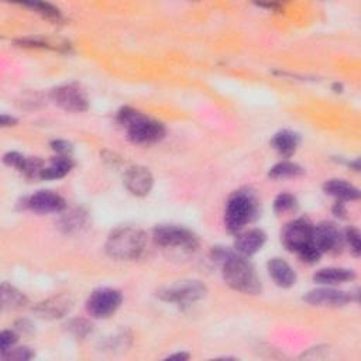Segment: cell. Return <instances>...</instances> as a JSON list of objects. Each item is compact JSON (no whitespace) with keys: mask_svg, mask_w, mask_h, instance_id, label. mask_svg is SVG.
I'll list each match as a JSON object with an SVG mask.
<instances>
[{"mask_svg":"<svg viewBox=\"0 0 361 361\" xmlns=\"http://www.w3.org/2000/svg\"><path fill=\"white\" fill-rule=\"evenodd\" d=\"M72 166H74V162H72L71 157L58 155L53 158L50 165L44 166L40 179H45V181L47 179H60L71 171Z\"/></svg>","mask_w":361,"mask_h":361,"instance_id":"44dd1931","label":"cell"},{"mask_svg":"<svg viewBox=\"0 0 361 361\" xmlns=\"http://www.w3.org/2000/svg\"><path fill=\"white\" fill-rule=\"evenodd\" d=\"M323 190L325 194L336 198L340 202H345V201H357L360 198V190L343 181V179H330L327 181L325 185H323Z\"/></svg>","mask_w":361,"mask_h":361,"instance_id":"e0dca14e","label":"cell"},{"mask_svg":"<svg viewBox=\"0 0 361 361\" xmlns=\"http://www.w3.org/2000/svg\"><path fill=\"white\" fill-rule=\"evenodd\" d=\"M345 238H346V242H347V243H349V246H350V250H351V253H353L356 257H358V256H360V253H361V240H360V232H358L356 227H350V229H347Z\"/></svg>","mask_w":361,"mask_h":361,"instance_id":"83f0119b","label":"cell"},{"mask_svg":"<svg viewBox=\"0 0 361 361\" xmlns=\"http://www.w3.org/2000/svg\"><path fill=\"white\" fill-rule=\"evenodd\" d=\"M18 338L17 334L12 330H3L2 334H0V353L5 354L8 353L10 349H13V346L17 343Z\"/></svg>","mask_w":361,"mask_h":361,"instance_id":"f546056e","label":"cell"},{"mask_svg":"<svg viewBox=\"0 0 361 361\" xmlns=\"http://www.w3.org/2000/svg\"><path fill=\"white\" fill-rule=\"evenodd\" d=\"M85 223H86V213L79 210V209L71 210L69 213H66L64 218L61 219V227L66 233L79 230Z\"/></svg>","mask_w":361,"mask_h":361,"instance_id":"603a6c76","label":"cell"},{"mask_svg":"<svg viewBox=\"0 0 361 361\" xmlns=\"http://www.w3.org/2000/svg\"><path fill=\"white\" fill-rule=\"evenodd\" d=\"M269 274L273 281L281 288H291L297 282V274L294 269L282 258H273L267 264Z\"/></svg>","mask_w":361,"mask_h":361,"instance_id":"2e32d148","label":"cell"},{"mask_svg":"<svg viewBox=\"0 0 361 361\" xmlns=\"http://www.w3.org/2000/svg\"><path fill=\"white\" fill-rule=\"evenodd\" d=\"M0 123H2L3 127H10V126H16L17 125V119L8 116V114H2L0 117Z\"/></svg>","mask_w":361,"mask_h":361,"instance_id":"e575fe53","label":"cell"},{"mask_svg":"<svg viewBox=\"0 0 361 361\" xmlns=\"http://www.w3.org/2000/svg\"><path fill=\"white\" fill-rule=\"evenodd\" d=\"M16 329L20 332V333H32L33 332V325L29 322V321H18L16 323Z\"/></svg>","mask_w":361,"mask_h":361,"instance_id":"d6a6232c","label":"cell"},{"mask_svg":"<svg viewBox=\"0 0 361 361\" xmlns=\"http://www.w3.org/2000/svg\"><path fill=\"white\" fill-rule=\"evenodd\" d=\"M72 306H74V299H72L69 295H58L37 303L33 310L41 319L55 321L69 314Z\"/></svg>","mask_w":361,"mask_h":361,"instance_id":"8fae6325","label":"cell"},{"mask_svg":"<svg viewBox=\"0 0 361 361\" xmlns=\"http://www.w3.org/2000/svg\"><path fill=\"white\" fill-rule=\"evenodd\" d=\"M26 206L36 213L47 214V213H60L65 209L66 205L64 198L55 194V192L38 190L37 194H34L27 199Z\"/></svg>","mask_w":361,"mask_h":361,"instance_id":"5bb4252c","label":"cell"},{"mask_svg":"<svg viewBox=\"0 0 361 361\" xmlns=\"http://www.w3.org/2000/svg\"><path fill=\"white\" fill-rule=\"evenodd\" d=\"M298 256H299V258L302 260V261H305V262H309V264H314V262H318L319 261V258H321V256H322V253L314 246V243H310V245H308V246H305L303 249H301L298 253H297Z\"/></svg>","mask_w":361,"mask_h":361,"instance_id":"f1b7e54d","label":"cell"},{"mask_svg":"<svg viewBox=\"0 0 361 361\" xmlns=\"http://www.w3.org/2000/svg\"><path fill=\"white\" fill-rule=\"evenodd\" d=\"M51 101L61 109L72 113H81L88 109L86 93L75 84L54 88L51 90Z\"/></svg>","mask_w":361,"mask_h":361,"instance_id":"ba28073f","label":"cell"},{"mask_svg":"<svg viewBox=\"0 0 361 361\" xmlns=\"http://www.w3.org/2000/svg\"><path fill=\"white\" fill-rule=\"evenodd\" d=\"M51 149L61 157H71L72 154V144L65 140H54L51 142Z\"/></svg>","mask_w":361,"mask_h":361,"instance_id":"4dcf8cb0","label":"cell"},{"mask_svg":"<svg viewBox=\"0 0 361 361\" xmlns=\"http://www.w3.org/2000/svg\"><path fill=\"white\" fill-rule=\"evenodd\" d=\"M257 199L249 190H238L229 199L226 212H225V223L229 232L237 233L246 225L253 222L257 216Z\"/></svg>","mask_w":361,"mask_h":361,"instance_id":"277c9868","label":"cell"},{"mask_svg":"<svg viewBox=\"0 0 361 361\" xmlns=\"http://www.w3.org/2000/svg\"><path fill=\"white\" fill-rule=\"evenodd\" d=\"M24 6H29L32 9H34L37 13L42 14L47 18H53V20H60L61 18V13L57 8H54L53 5H48V3H24Z\"/></svg>","mask_w":361,"mask_h":361,"instance_id":"d4e9b609","label":"cell"},{"mask_svg":"<svg viewBox=\"0 0 361 361\" xmlns=\"http://www.w3.org/2000/svg\"><path fill=\"white\" fill-rule=\"evenodd\" d=\"M345 238L340 230L333 223H321L314 227V236H312V243L323 254V253H336L343 247Z\"/></svg>","mask_w":361,"mask_h":361,"instance_id":"30bf717a","label":"cell"},{"mask_svg":"<svg viewBox=\"0 0 361 361\" xmlns=\"http://www.w3.org/2000/svg\"><path fill=\"white\" fill-rule=\"evenodd\" d=\"M208 294V288L198 279H184L160 288L157 297L164 302L171 303H194L203 299Z\"/></svg>","mask_w":361,"mask_h":361,"instance_id":"5b68a950","label":"cell"},{"mask_svg":"<svg viewBox=\"0 0 361 361\" xmlns=\"http://www.w3.org/2000/svg\"><path fill=\"white\" fill-rule=\"evenodd\" d=\"M333 213H334L336 216H338V218H346L347 210H346L345 203L340 202V201H339L338 203H336V205L333 206Z\"/></svg>","mask_w":361,"mask_h":361,"instance_id":"836d02e7","label":"cell"},{"mask_svg":"<svg viewBox=\"0 0 361 361\" xmlns=\"http://www.w3.org/2000/svg\"><path fill=\"white\" fill-rule=\"evenodd\" d=\"M333 89H334V92H342L343 90V85L342 84H334Z\"/></svg>","mask_w":361,"mask_h":361,"instance_id":"8d00e7d4","label":"cell"},{"mask_svg":"<svg viewBox=\"0 0 361 361\" xmlns=\"http://www.w3.org/2000/svg\"><path fill=\"white\" fill-rule=\"evenodd\" d=\"M188 358H189L188 353H175L168 356V360H188Z\"/></svg>","mask_w":361,"mask_h":361,"instance_id":"d590c367","label":"cell"},{"mask_svg":"<svg viewBox=\"0 0 361 361\" xmlns=\"http://www.w3.org/2000/svg\"><path fill=\"white\" fill-rule=\"evenodd\" d=\"M314 225L308 219H297L288 223L282 232V243L290 250L298 253L301 249L312 243L314 236Z\"/></svg>","mask_w":361,"mask_h":361,"instance_id":"9c48e42d","label":"cell"},{"mask_svg":"<svg viewBox=\"0 0 361 361\" xmlns=\"http://www.w3.org/2000/svg\"><path fill=\"white\" fill-rule=\"evenodd\" d=\"M266 240H267V236L262 230L251 229L249 232H245L237 236L234 247L240 256L250 257L262 249Z\"/></svg>","mask_w":361,"mask_h":361,"instance_id":"9a60e30c","label":"cell"},{"mask_svg":"<svg viewBox=\"0 0 361 361\" xmlns=\"http://www.w3.org/2000/svg\"><path fill=\"white\" fill-rule=\"evenodd\" d=\"M24 158H26V157L21 155V154H18V153H16V151H13V153H8V154H5L3 161H5L6 165L13 166V168H16V170L20 171V168H21V165H23V162H24Z\"/></svg>","mask_w":361,"mask_h":361,"instance_id":"1f68e13d","label":"cell"},{"mask_svg":"<svg viewBox=\"0 0 361 361\" xmlns=\"http://www.w3.org/2000/svg\"><path fill=\"white\" fill-rule=\"evenodd\" d=\"M117 120L127 129V137L134 144H154L164 138L165 127L154 119L146 117L140 112L125 108L119 112Z\"/></svg>","mask_w":361,"mask_h":361,"instance_id":"3957f363","label":"cell"},{"mask_svg":"<svg viewBox=\"0 0 361 361\" xmlns=\"http://www.w3.org/2000/svg\"><path fill=\"white\" fill-rule=\"evenodd\" d=\"M125 185L136 197H146L150 194L154 185L153 174L149 168L136 165L129 168L125 174Z\"/></svg>","mask_w":361,"mask_h":361,"instance_id":"7c38bea8","label":"cell"},{"mask_svg":"<svg viewBox=\"0 0 361 361\" xmlns=\"http://www.w3.org/2000/svg\"><path fill=\"white\" fill-rule=\"evenodd\" d=\"M34 357V353L29 347H17L10 349L8 353L2 354L3 360H12V361H27Z\"/></svg>","mask_w":361,"mask_h":361,"instance_id":"484cf974","label":"cell"},{"mask_svg":"<svg viewBox=\"0 0 361 361\" xmlns=\"http://www.w3.org/2000/svg\"><path fill=\"white\" fill-rule=\"evenodd\" d=\"M0 295H2V306L3 309H8V310H17L29 303L27 297L8 282L2 284V288H0Z\"/></svg>","mask_w":361,"mask_h":361,"instance_id":"ffe728a7","label":"cell"},{"mask_svg":"<svg viewBox=\"0 0 361 361\" xmlns=\"http://www.w3.org/2000/svg\"><path fill=\"white\" fill-rule=\"evenodd\" d=\"M222 266L223 279L232 290L247 295L261 292V281L254 266L246 257L232 253Z\"/></svg>","mask_w":361,"mask_h":361,"instance_id":"7a4b0ae2","label":"cell"},{"mask_svg":"<svg viewBox=\"0 0 361 361\" xmlns=\"http://www.w3.org/2000/svg\"><path fill=\"white\" fill-rule=\"evenodd\" d=\"M298 208V201L291 194H281L274 201V212L277 214H286L295 212Z\"/></svg>","mask_w":361,"mask_h":361,"instance_id":"cb8c5ba5","label":"cell"},{"mask_svg":"<svg viewBox=\"0 0 361 361\" xmlns=\"http://www.w3.org/2000/svg\"><path fill=\"white\" fill-rule=\"evenodd\" d=\"M147 236L141 229L123 226L114 229L105 245L106 254L119 261L136 260L146 249Z\"/></svg>","mask_w":361,"mask_h":361,"instance_id":"6da1fadb","label":"cell"},{"mask_svg":"<svg viewBox=\"0 0 361 361\" xmlns=\"http://www.w3.org/2000/svg\"><path fill=\"white\" fill-rule=\"evenodd\" d=\"M299 142H301L299 134L291 130L278 132L271 140L273 147L278 151V154H281L285 158H290L291 155L295 154V151L299 147Z\"/></svg>","mask_w":361,"mask_h":361,"instance_id":"ac0fdd59","label":"cell"},{"mask_svg":"<svg viewBox=\"0 0 361 361\" xmlns=\"http://www.w3.org/2000/svg\"><path fill=\"white\" fill-rule=\"evenodd\" d=\"M303 299L314 306L339 308L347 305L351 301V294L327 286V288H318V290L308 292V295Z\"/></svg>","mask_w":361,"mask_h":361,"instance_id":"4fadbf2b","label":"cell"},{"mask_svg":"<svg viewBox=\"0 0 361 361\" xmlns=\"http://www.w3.org/2000/svg\"><path fill=\"white\" fill-rule=\"evenodd\" d=\"M155 243L165 249L195 251L199 247L198 237L190 230L173 225H162L154 229Z\"/></svg>","mask_w":361,"mask_h":361,"instance_id":"8992f818","label":"cell"},{"mask_svg":"<svg viewBox=\"0 0 361 361\" xmlns=\"http://www.w3.org/2000/svg\"><path fill=\"white\" fill-rule=\"evenodd\" d=\"M356 278V274L353 270L349 269H338V267H330L323 269L318 271L314 275V281L321 285H338L347 281H351Z\"/></svg>","mask_w":361,"mask_h":361,"instance_id":"d6986e66","label":"cell"},{"mask_svg":"<svg viewBox=\"0 0 361 361\" xmlns=\"http://www.w3.org/2000/svg\"><path fill=\"white\" fill-rule=\"evenodd\" d=\"M68 329L72 334H75L77 338H85V336L92 332V323L85 319H75L69 322Z\"/></svg>","mask_w":361,"mask_h":361,"instance_id":"4316f807","label":"cell"},{"mask_svg":"<svg viewBox=\"0 0 361 361\" xmlns=\"http://www.w3.org/2000/svg\"><path fill=\"white\" fill-rule=\"evenodd\" d=\"M303 168L295 162H290V161H282L275 164L269 175L273 179H285V178H295V177H301L303 175Z\"/></svg>","mask_w":361,"mask_h":361,"instance_id":"7402d4cb","label":"cell"},{"mask_svg":"<svg viewBox=\"0 0 361 361\" xmlns=\"http://www.w3.org/2000/svg\"><path fill=\"white\" fill-rule=\"evenodd\" d=\"M122 294L113 288H99L86 301V310L92 318L106 319L122 305Z\"/></svg>","mask_w":361,"mask_h":361,"instance_id":"52a82bcc","label":"cell"}]
</instances>
